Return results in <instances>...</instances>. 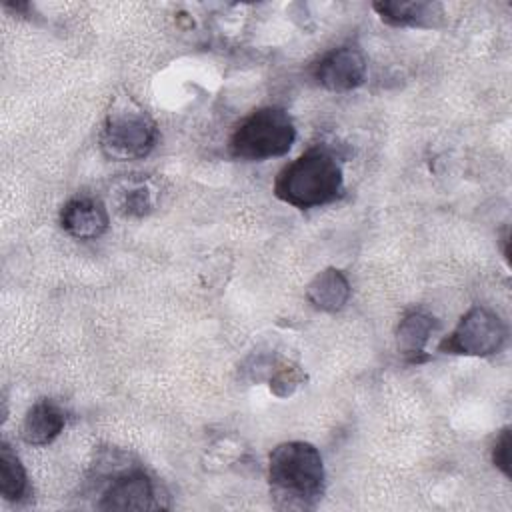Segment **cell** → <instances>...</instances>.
<instances>
[{"label": "cell", "mask_w": 512, "mask_h": 512, "mask_svg": "<svg viewBox=\"0 0 512 512\" xmlns=\"http://www.w3.org/2000/svg\"><path fill=\"white\" fill-rule=\"evenodd\" d=\"M268 482L278 508H314L324 492V464L318 448L302 440L278 444L268 458Z\"/></svg>", "instance_id": "6da1fadb"}, {"label": "cell", "mask_w": 512, "mask_h": 512, "mask_svg": "<svg viewBox=\"0 0 512 512\" xmlns=\"http://www.w3.org/2000/svg\"><path fill=\"white\" fill-rule=\"evenodd\" d=\"M342 192V168L324 148H310L286 164L274 182V194L296 208H316Z\"/></svg>", "instance_id": "7a4b0ae2"}, {"label": "cell", "mask_w": 512, "mask_h": 512, "mask_svg": "<svg viewBox=\"0 0 512 512\" xmlns=\"http://www.w3.org/2000/svg\"><path fill=\"white\" fill-rule=\"evenodd\" d=\"M296 140V128L286 110L264 106L246 116L230 138V154L240 160L260 162L284 156Z\"/></svg>", "instance_id": "3957f363"}, {"label": "cell", "mask_w": 512, "mask_h": 512, "mask_svg": "<svg viewBox=\"0 0 512 512\" xmlns=\"http://www.w3.org/2000/svg\"><path fill=\"white\" fill-rule=\"evenodd\" d=\"M158 140L156 122L132 100L118 102L106 116L100 132L102 152L116 162L140 160L152 152Z\"/></svg>", "instance_id": "277c9868"}, {"label": "cell", "mask_w": 512, "mask_h": 512, "mask_svg": "<svg viewBox=\"0 0 512 512\" xmlns=\"http://www.w3.org/2000/svg\"><path fill=\"white\" fill-rule=\"evenodd\" d=\"M506 336V324L494 312L474 306L460 318L458 326L440 342L438 348L450 354L490 356L502 350Z\"/></svg>", "instance_id": "5b68a950"}, {"label": "cell", "mask_w": 512, "mask_h": 512, "mask_svg": "<svg viewBox=\"0 0 512 512\" xmlns=\"http://www.w3.org/2000/svg\"><path fill=\"white\" fill-rule=\"evenodd\" d=\"M154 480L140 468L116 472L100 496V510H150L160 508Z\"/></svg>", "instance_id": "8992f818"}, {"label": "cell", "mask_w": 512, "mask_h": 512, "mask_svg": "<svg viewBox=\"0 0 512 512\" xmlns=\"http://www.w3.org/2000/svg\"><path fill=\"white\" fill-rule=\"evenodd\" d=\"M314 78L320 86L332 92L354 90L366 78V60L358 48H336L316 64Z\"/></svg>", "instance_id": "52a82bcc"}, {"label": "cell", "mask_w": 512, "mask_h": 512, "mask_svg": "<svg viewBox=\"0 0 512 512\" xmlns=\"http://www.w3.org/2000/svg\"><path fill=\"white\" fill-rule=\"evenodd\" d=\"M62 228L78 240H94L108 230V212L96 198H74L60 212Z\"/></svg>", "instance_id": "ba28073f"}, {"label": "cell", "mask_w": 512, "mask_h": 512, "mask_svg": "<svg viewBox=\"0 0 512 512\" xmlns=\"http://www.w3.org/2000/svg\"><path fill=\"white\" fill-rule=\"evenodd\" d=\"M372 8L378 12L382 22L390 26H412V28H436L442 24L446 12L440 2L428 0H386L374 2Z\"/></svg>", "instance_id": "9c48e42d"}, {"label": "cell", "mask_w": 512, "mask_h": 512, "mask_svg": "<svg viewBox=\"0 0 512 512\" xmlns=\"http://www.w3.org/2000/svg\"><path fill=\"white\" fill-rule=\"evenodd\" d=\"M64 424V410L52 400H40L26 412L22 424V438L26 444L44 446L50 444L62 432Z\"/></svg>", "instance_id": "30bf717a"}, {"label": "cell", "mask_w": 512, "mask_h": 512, "mask_svg": "<svg viewBox=\"0 0 512 512\" xmlns=\"http://www.w3.org/2000/svg\"><path fill=\"white\" fill-rule=\"evenodd\" d=\"M436 330V320L432 316H428L426 312L414 310L408 312L396 330V346L398 352L408 360V362H420L424 360V350H426V342L432 336V332Z\"/></svg>", "instance_id": "8fae6325"}, {"label": "cell", "mask_w": 512, "mask_h": 512, "mask_svg": "<svg viewBox=\"0 0 512 512\" xmlns=\"http://www.w3.org/2000/svg\"><path fill=\"white\" fill-rule=\"evenodd\" d=\"M308 302L324 312H336L344 308L350 298V284L344 272L336 268H326L314 276L306 288Z\"/></svg>", "instance_id": "7c38bea8"}, {"label": "cell", "mask_w": 512, "mask_h": 512, "mask_svg": "<svg viewBox=\"0 0 512 512\" xmlns=\"http://www.w3.org/2000/svg\"><path fill=\"white\" fill-rule=\"evenodd\" d=\"M28 490L26 470L20 458L12 452V448L2 442L0 444V494L4 500L16 502Z\"/></svg>", "instance_id": "4fadbf2b"}, {"label": "cell", "mask_w": 512, "mask_h": 512, "mask_svg": "<svg viewBox=\"0 0 512 512\" xmlns=\"http://www.w3.org/2000/svg\"><path fill=\"white\" fill-rule=\"evenodd\" d=\"M302 380H304V376H302L298 366L282 364L280 368L274 370V374L270 378V390L276 396L284 398V396H290L302 384Z\"/></svg>", "instance_id": "5bb4252c"}, {"label": "cell", "mask_w": 512, "mask_h": 512, "mask_svg": "<svg viewBox=\"0 0 512 512\" xmlns=\"http://www.w3.org/2000/svg\"><path fill=\"white\" fill-rule=\"evenodd\" d=\"M150 206H152V198L144 186L128 188L120 204L126 216H144L150 210Z\"/></svg>", "instance_id": "9a60e30c"}, {"label": "cell", "mask_w": 512, "mask_h": 512, "mask_svg": "<svg viewBox=\"0 0 512 512\" xmlns=\"http://www.w3.org/2000/svg\"><path fill=\"white\" fill-rule=\"evenodd\" d=\"M510 446H512L510 428H504L500 432V436L496 438V444H494V450H492V462L508 478L512 476V470H510Z\"/></svg>", "instance_id": "2e32d148"}]
</instances>
